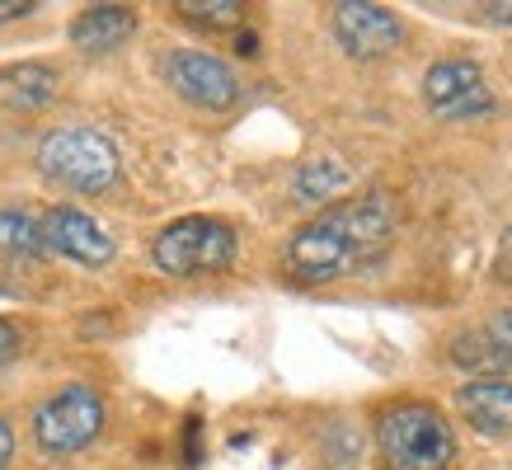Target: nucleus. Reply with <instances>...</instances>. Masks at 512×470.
<instances>
[{
    "instance_id": "nucleus-1",
    "label": "nucleus",
    "mask_w": 512,
    "mask_h": 470,
    "mask_svg": "<svg viewBox=\"0 0 512 470\" xmlns=\"http://www.w3.org/2000/svg\"><path fill=\"white\" fill-rule=\"evenodd\" d=\"M395 240V203L390 193L372 188L362 198H343L325 207L315 221L296 226L282 250V264L296 282H334L357 268L376 264Z\"/></svg>"
},
{
    "instance_id": "nucleus-2",
    "label": "nucleus",
    "mask_w": 512,
    "mask_h": 470,
    "mask_svg": "<svg viewBox=\"0 0 512 470\" xmlns=\"http://www.w3.org/2000/svg\"><path fill=\"white\" fill-rule=\"evenodd\" d=\"M376 442L390 470H451L456 461V438L451 423L433 405H395L376 423Z\"/></svg>"
},
{
    "instance_id": "nucleus-3",
    "label": "nucleus",
    "mask_w": 512,
    "mask_h": 470,
    "mask_svg": "<svg viewBox=\"0 0 512 470\" xmlns=\"http://www.w3.org/2000/svg\"><path fill=\"white\" fill-rule=\"evenodd\" d=\"M38 170L47 179H57L62 188H76V193H104V188L118 184V146H113L104 132H90V127H62L43 137L38 146Z\"/></svg>"
},
{
    "instance_id": "nucleus-4",
    "label": "nucleus",
    "mask_w": 512,
    "mask_h": 470,
    "mask_svg": "<svg viewBox=\"0 0 512 470\" xmlns=\"http://www.w3.org/2000/svg\"><path fill=\"white\" fill-rule=\"evenodd\" d=\"M235 231L217 217H179L156 235L151 259L170 278H198V273H221L235 264Z\"/></svg>"
},
{
    "instance_id": "nucleus-5",
    "label": "nucleus",
    "mask_w": 512,
    "mask_h": 470,
    "mask_svg": "<svg viewBox=\"0 0 512 470\" xmlns=\"http://www.w3.org/2000/svg\"><path fill=\"white\" fill-rule=\"evenodd\" d=\"M104 428V400L94 386H62L38 414H33V438L47 456H71L90 447Z\"/></svg>"
},
{
    "instance_id": "nucleus-6",
    "label": "nucleus",
    "mask_w": 512,
    "mask_h": 470,
    "mask_svg": "<svg viewBox=\"0 0 512 470\" xmlns=\"http://www.w3.org/2000/svg\"><path fill=\"white\" fill-rule=\"evenodd\" d=\"M423 99L447 123H466V118H480V113L494 109V94L484 85V71L475 62H466V57H447V62L428 66Z\"/></svg>"
},
{
    "instance_id": "nucleus-7",
    "label": "nucleus",
    "mask_w": 512,
    "mask_h": 470,
    "mask_svg": "<svg viewBox=\"0 0 512 470\" xmlns=\"http://www.w3.org/2000/svg\"><path fill=\"white\" fill-rule=\"evenodd\" d=\"M165 80L174 85L179 99L198 104V109H212V113L231 109L235 99H240L235 71L221 57H212V52H174L170 62H165Z\"/></svg>"
},
{
    "instance_id": "nucleus-8",
    "label": "nucleus",
    "mask_w": 512,
    "mask_h": 470,
    "mask_svg": "<svg viewBox=\"0 0 512 470\" xmlns=\"http://www.w3.org/2000/svg\"><path fill=\"white\" fill-rule=\"evenodd\" d=\"M334 38H339V47L348 52V57H357V62H376V57H386V52L400 47L404 29L386 5L343 0V5H334Z\"/></svg>"
},
{
    "instance_id": "nucleus-9",
    "label": "nucleus",
    "mask_w": 512,
    "mask_h": 470,
    "mask_svg": "<svg viewBox=\"0 0 512 470\" xmlns=\"http://www.w3.org/2000/svg\"><path fill=\"white\" fill-rule=\"evenodd\" d=\"M38 235H43V250L66 254V259H76L85 268H104L113 259V235L94 217H85L80 207H52V212H43Z\"/></svg>"
},
{
    "instance_id": "nucleus-10",
    "label": "nucleus",
    "mask_w": 512,
    "mask_h": 470,
    "mask_svg": "<svg viewBox=\"0 0 512 470\" xmlns=\"http://www.w3.org/2000/svg\"><path fill=\"white\" fill-rule=\"evenodd\" d=\"M451 362L466 367V372H480V381H494L512 367V315H494L489 325L461 329L451 339Z\"/></svg>"
},
{
    "instance_id": "nucleus-11",
    "label": "nucleus",
    "mask_w": 512,
    "mask_h": 470,
    "mask_svg": "<svg viewBox=\"0 0 512 470\" xmlns=\"http://www.w3.org/2000/svg\"><path fill=\"white\" fill-rule=\"evenodd\" d=\"M461 409H466V419L480 428V433H489V438H512V386L503 381V376H494V381H470V386H461Z\"/></svg>"
},
{
    "instance_id": "nucleus-12",
    "label": "nucleus",
    "mask_w": 512,
    "mask_h": 470,
    "mask_svg": "<svg viewBox=\"0 0 512 470\" xmlns=\"http://www.w3.org/2000/svg\"><path fill=\"white\" fill-rule=\"evenodd\" d=\"M137 33V15L127 5H94L85 15L71 19V43L80 52H113Z\"/></svg>"
},
{
    "instance_id": "nucleus-13",
    "label": "nucleus",
    "mask_w": 512,
    "mask_h": 470,
    "mask_svg": "<svg viewBox=\"0 0 512 470\" xmlns=\"http://www.w3.org/2000/svg\"><path fill=\"white\" fill-rule=\"evenodd\" d=\"M57 99V71L43 62H19L10 71H0V104L19 113H33Z\"/></svg>"
},
{
    "instance_id": "nucleus-14",
    "label": "nucleus",
    "mask_w": 512,
    "mask_h": 470,
    "mask_svg": "<svg viewBox=\"0 0 512 470\" xmlns=\"http://www.w3.org/2000/svg\"><path fill=\"white\" fill-rule=\"evenodd\" d=\"M343 188H348V170H343L339 160H306L301 174H296V198H306V203L334 198Z\"/></svg>"
},
{
    "instance_id": "nucleus-15",
    "label": "nucleus",
    "mask_w": 512,
    "mask_h": 470,
    "mask_svg": "<svg viewBox=\"0 0 512 470\" xmlns=\"http://www.w3.org/2000/svg\"><path fill=\"white\" fill-rule=\"evenodd\" d=\"M188 24H198V29H235L240 19H245V5L240 0H179L174 5Z\"/></svg>"
},
{
    "instance_id": "nucleus-16",
    "label": "nucleus",
    "mask_w": 512,
    "mask_h": 470,
    "mask_svg": "<svg viewBox=\"0 0 512 470\" xmlns=\"http://www.w3.org/2000/svg\"><path fill=\"white\" fill-rule=\"evenodd\" d=\"M0 250L5 254H43V235L29 212H0Z\"/></svg>"
},
{
    "instance_id": "nucleus-17",
    "label": "nucleus",
    "mask_w": 512,
    "mask_h": 470,
    "mask_svg": "<svg viewBox=\"0 0 512 470\" xmlns=\"http://www.w3.org/2000/svg\"><path fill=\"white\" fill-rule=\"evenodd\" d=\"M494 268H498V278L512 287V226L503 231V240H498V264Z\"/></svg>"
},
{
    "instance_id": "nucleus-18",
    "label": "nucleus",
    "mask_w": 512,
    "mask_h": 470,
    "mask_svg": "<svg viewBox=\"0 0 512 470\" xmlns=\"http://www.w3.org/2000/svg\"><path fill=\"white\" fill-rule=\"evenodd\" d=\"M15 353H19V334H15V325H10V320H0V367L15 358Z\"/></svg>"
},
{
    "instance_id": "nucleus-19",
    "label": "nucleus",
    "mask_w": 512,
    "mask_h": 470,
    "mask_svg": "<svg viewBox=\"0 0 512 470\" xmlns=\"http://www.w3.org/2000/svg\"><path fill=\"white\" fill-rule=\"evenodd\" d=\"M484 24H512V5H475Z\"/></svg>"
},
{
    "instance_id": "nucleus-20",
    "label": "nucleus",
    "mask_w": 512,
    "mask_h": 470,
    "mask_svg": "<svg viewBox=\"0 0 512 470\" xmlns=\"http://www.w3.org/2000/svg\"><path fill=\"white\" fill-rule=\"evenodd\" d=\"M29 10H38L33 0H0V19H24Z\"/></svg>"
},
{
    "instance_id": "nucleus-21",
    "label": "nucleus",
    "mask_w": 512,
    "mask_h": 470,
    "mask_svg": "<svg viewBox=\"0 0 512 470\" xmlns=\"http://www.w3.org/2000/svg\"><path fill=\"white\" fill-rule=\"evenodd\" d=\"M10 456H15V433H10V423L0 419V466H5Z\"/></svg>"
}]
</instances>
